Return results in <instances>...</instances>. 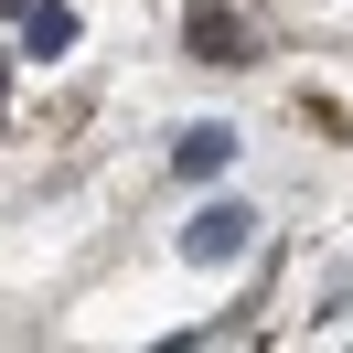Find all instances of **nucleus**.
I'll list each match as a JSON object with an SVG mask.
<instances>
[{"instance_id": "3", "label": "nucleus", "mask_w": 353, "mask_h": 353, "mask_svg": "<svg viewBox=\"0 0 353 353\" xmlns=\"http://www.w3.org/2000/svg\"><path fill=\"white\" fill-rule=\"evenodd\" d=\"M193 54L203 65H246V32L225 22V0H193Z\"/></svg>"}, {"instance_id": "2", "label": "nucleus", "mask_w": 353, "mask_h": 353, "mask_svg": "<svg viewBox=\"0 0 353 353\" xmlns=\"http://www.w3.org/2000/svg\"><path fill=\"white\" fill-rule=\"evenodd\" d=\"M22 54L65 65V54H75V11H54V0H22Z\"/></svg>"}, {"instance_id": "1", "label": "nucleus", "mask_w": 353, "mask_h": 353, "mask_svg": "<svg viewBox=\"0 0 353 353\" xmlns=\"http://www.w3.org/2000/svg\"><path fill=\"white\" fill-rule=\"evenodd\" d=\"M246 246H257V214H246V203H203V214L182 225V257L193 268H225V257H246Z\"/></svg>"}, {"instance_id": "4", "label": "nucleus", "mask_w": 353, "mask_h": 353, "mask_svg": "<svg viewBox=\"0 0 353 353\" xmlns=\"http://www.w3.org/2000/svg\"><path fill=\"white\" fill-rule=\"evenodd\" d=\"M182 172H225V161H236V129H214V118H203V129H182Z\"/></svg>"}]
</instances>
